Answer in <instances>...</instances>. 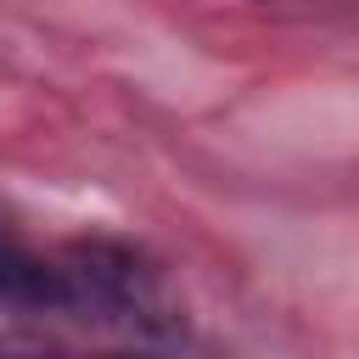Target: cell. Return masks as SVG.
Here are the masks:
<instances>
[{"label":"cell","mask_w":359,"mask_h":359,"mask_svg":"<svg viewBox=\"0 0 359 359\" xmlns=\"http://www.w3.org/2000/svg\"><path fill=\"white\" fill-rule=\"evenodd\" d=\"M0 359H62V353L34 348V342H0Z\"/></svg>","instance_id":"cell-2"},{"label":"cell","mask_w":359,"mask_h":359,"mask_svg":"<svg viewBox=\"0 0 359 359\" xmlns=\"http://www.w3.org/2000/svg\"><path fill=\"white\" fill-rule=\"evenodd\" d=\"M0 309H67L62 252L28 247L11 224H0Z\"/></svg>","instance_id":"cell-1"}]
</instances>
